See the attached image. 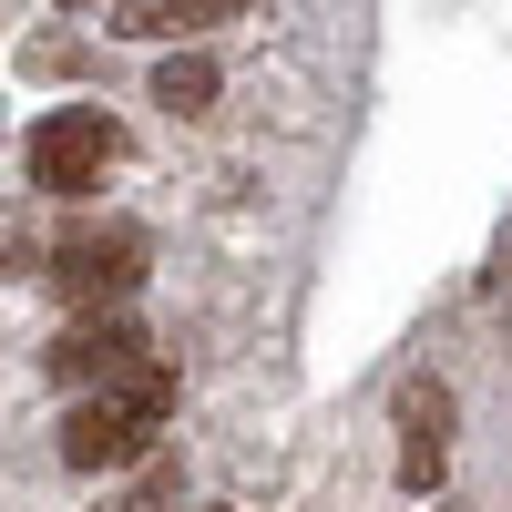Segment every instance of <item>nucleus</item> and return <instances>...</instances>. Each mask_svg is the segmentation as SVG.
<instances>
[{
	"mask_svg": "<svg viewBox=\"0 0 512 512\" xmlns=\"http://www.w3.org/2000/svg\"><path fill=\"white\" fill-rule=\"evenodd\" d=\"M216 512H226V502H216Z\"/></svg>",
	"mask_w": 512,
	"mask_h": 512,
	"instance_id": "nucleus-10",
	"label": "nucleus"
},
{
	"mask_svg": "<svg viewBox=\"0 0 512 512\" xmlns=\"http://www.w3.org/2000/svg\"><path fill=\"white\" fill-rule=\"evenodd\" d=\"M441 461H451V390H441V379H410V390H400V482L431 492Z\"/></svg>",
	"mask_w": 512,
	"mask_h": 512,
	"instance_id": "nucleus-5",
	"label": "nucleus"
},
{
	"mask_svg": "<svg viewBox=\"0 0 512 512\" xmlns=\"http://www.w3.org/2000/svg\"><path fill=\"white\" fill-rule=\"evenodd\" d=\"M164 420H175V379L144 369L123 390H82L62 410V461L72 472H134V461L164 451Z\"/></svg>",
	"mask_w": 512,
	"mask_h": 512,
	"instance_id": "nucleus-1",
	"label": "nucleus"
},
{
	"mask_svg": "<svg viewBox=\"0 0 512 512\" xmlns=\"http://www.w3.org/2000/svg\"><path fill=\"white\" fill-rule=\"evenodd\" d=\"M144 369H154V338L123 308H93V318H72L52 338V379H72V390H123V379H144Z\"/></svg>",
	"mask_w": 512,
	"mask_h": 512,
	"instance_id": "nucleus-4",
	"label": "nucleus"
},
{
	"mask_svg": "<svg viewBox=\"0 0 512 512\" xmlns=\"http://www.w3.org/2000/svg\"><path fill=\"white\" fill-rule=\"evenodd\" d=\"M113 164H123V123L103 103H62L31 123V185L41 195H93Z\"/></svg>",
	"mask_w": 512,
	"mask_h": 512,
	"instance_id": "nucleus-3",
	"label": "nucleus"
},
{
	"mask_svg": "<svg viewBox=\"0 0 512 512\" xmlns=\"http://www.w3.org/2000/svg\"><path fill=\"white\" fill-rule=\"evenodd\" d=\"M62 11H93V0H62Z\"/></svg>",
	"mask_w": 512,
	"mask_h": 512,
	"instance_id": "nucleus-9",
	"label": "nucleus"
},
{
	"mask_svg": "<svg viewBox=\"0 0 512 512\" xmlns=\"http://www.w3.org/2000/svg\"><path fill=\"white\" fill-rule=\"evenodd\" d=\"M236 11H246V0H113L103 31H123V41H185V31L236 21Z\"/></svg>",
	"mask_w": 512,
	"mask_h": 512,
	"instance_id": "nucleus-6",
	"label": "nucleus"
},
{
	"mask_svg": "<svg viewBox=\"0 0 512 512\" xmlns=\"http://www.w3.org/2000/svg\"><path fill=\"white\" fill-rule=\"evenodd\" d=\"M103 512H164V502H154V492H134V502H103Z\"/></svg>",
	"mask_w": 512,
	"mask_h": 512,
	"instance_id": "nucleus-8",
	"label": "nucleus"
},
{
	"mask_svg": "<svg viewBox=\"0 0 512 512\" xmlns=\"http://www.w3.org/2000/svg\"><path fill=\"white\" fill-rule=\"evenodd\" d=\"M144 256H154L144 226H123V216H113V226H72L52 256H41V277H52L72 308L93 318V308H123V297L144 287Z\"/></svg>",
	"mask_w": 512,
	"mask_h": 512,
	"instance_id": "nucleus-2",
	"label": "nucleus"
},
{
	"mask_svg": "<svg viewBox=\"0 0 512 512\" xmlns=\"http://www.w3.org/2000/svg\"><path fill=\"white\" fill-rule=\"evenodd\" d=\"M216 82H226V72L205 62V52H175V62L154 72V103H164V113H205V103H216Z\"/></svg>",
	"mask_w": 512,
	"mask_h": 512,
	"instance_id": "nucleus-7",
	"label": "nucleus"
}]
</instances>
